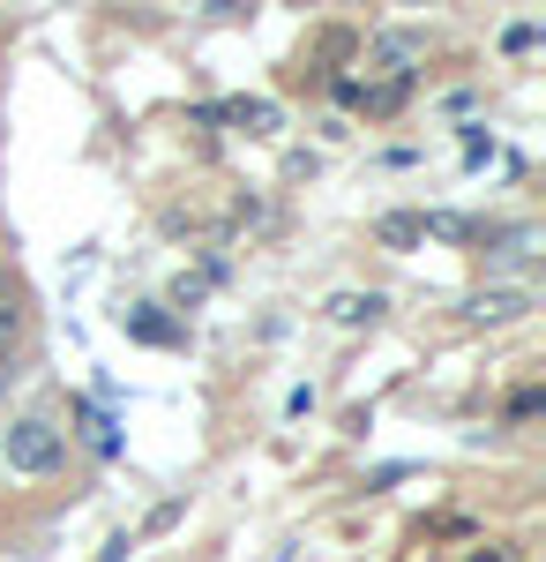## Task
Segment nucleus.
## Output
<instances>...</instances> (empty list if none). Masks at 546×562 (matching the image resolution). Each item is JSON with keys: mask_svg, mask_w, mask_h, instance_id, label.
<instances>
[{"mask_svg": "<svg viewBox=\"0 0 546 562\" xmlns=\"http://www.w3.org/2000/svg\"><path fill=\"white\" fill-rule=\"evenodd\" d=\"M60 450H68V442H60L53 420H15V428H8V465H15V473H53Z\"/></svg>", "mask_w": 546, "mask_h": 562, "instance_id": "f257e3e1", "label": "nucleus"}, {"mask_svg": "<svg viewBox=\"0 0 546 562\" xmlns=\"http://www.w3.org/2000/svg\"><path fill=\"white\" fill-rule=\"evenodd\" d=\"M15 330H23V307H15V285H8V278H0V346H8V338H15Z\"/></svg>", "mask_w": 546, "mask_h": 562, "instance_id": "f03ea898", "label": "nucleus"}, {"mask_svg": "<svg viewBox=\"0 0 546 562\" xmlns=\"http://www.w3.org/2000/svg\"><path fill=\"white\" fill-rule=\"evenodd\" d=\"M382 240H389V248H405V240H420V217H382Z\"/></svg>", "mask_w": 546, "mask_h": 562, "instance_id": "7ed1b4c3", "label": "nucleus"}, {"mask_svg": "<svg viewBox=\"0 0 546 562\" xmlns=\"http://www.w3.org/2000/svg\"><path fill=\"white\" fill-rule=\"evenodd\" d=\"M479 562H502V555H479Z\"/></svg>", "mask_w": 546, "mask_h": 562, "instance_id": "20e7f679", "label": "nucleus"}]
</instances>
